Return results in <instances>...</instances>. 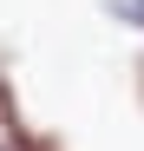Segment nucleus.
Wrapping results in <instances>:
<instances>
[{"instance_id": "nucleus-1", "label": "nucleus", "mask_w": 144, "mask_h": 151, "mask_svg": "<svg viewBox=\"0 0 144 151\" xmlns=\"http://www.w3.org/2000/svg\"><path fill=\"white\" fill-rule=\"evenodd\" d=\"M7 138H13V151H66V145H59L53 132H33V125H13Z\"/></svg>"}, {"instance_id": "nucleus-2", "label": "nucleus", "mask_w": 144, "mask_h": 151, "mask_svg": "<svg viewBox=\"0 0 144 151\" xmlns=\"http://www.w3.org/2000/svg\"><path fill=\"white\" fill-rule=\"evenodd\" d=\"M13 125H20V92H13V79H7V72H0V138H7Z\"/></svg>"}, {"instance_id": "nucleus-3", "label": "nucleus", "mask_w": 144, "mask_h": 151, "mask_svg": "<svg viewBox=\"0 0 144 151\" xmlns=\"http://www.w3.org/2000/svg\"><path fill=\"white\" fill-rule=\"evenodd\" d=\"M105 13L118 20V27H131V33H144V0H105Z\"/></svg>"}, {"instance_id": "nucleus-4", "label": "nucleus", "mask_w": 144, "mask_h": 151, "mask_svg": "<svg viewBox=\"0 0 144 151\" xmlns=\"http://www.w3.org/2000/svg\"><path fill=\"white\" fill-rule=\"evenodd\" d=\"M131 92H138V112H144V53L131 59Z\"/></svg>"}]
</instances>
